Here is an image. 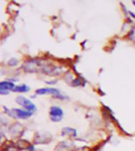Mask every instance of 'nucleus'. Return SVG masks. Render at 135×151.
Wrapping results in <instances>:
<instances>
[{
	"instance_id": "f03ea898",
	"label": "nucleus",
	"mask_w": 135,
	"mask_h": 151,
	"mask_svg": "<svg viewBox=\"0 0 135 151\" xmlns=\"http://www.w3.org/2000/svg\"><path fill=\"white\" fill-rule=\"evenodd\" d=\"M50 117L52 121H60L63 117V110L58 106H51L50 108Z\"/></svg>"
},
{
	"instance_id": "423d86ee",
	"label": "nucleus",
	"mask_w": 135,
	"mask_h": 151,
	"mask_svg": "<svg viewBox=\"0 0 135 151\" xmlns=\"http://www.w3.org/2000/svg\"><path fill=\"white\" fill-rule=\"evenodd\" d=\"M29 90H30V88L27 85L21 84L19 85V86H16L15 88L13 90V91H15V92H28Z\"/></svg>"
},
{
	"instance_id": "20e7f679",
	"label": "nucleus",
	"mask_w": 135,
	"mask_h": 151,
	"mask_svg": "<svg viewBox=\"0 0 135 151\" xmlns=\"http://www.w3.org/2000/svg\"><path fill=\"white\" fill-rule=\"evenodd\" d=\"M36 93L37 95H47V94H51V95H59V90L56 88H40L38 90H36Z\"/></svg>"
},
{
	"instance_id": "f257e3e1",
	"label": "nucleus",
	"mask_w": 135,
	"mask_h": 151,
	"mask_svg": "<svg viewBox=\"0 0 135 151\" xmlns=\"http://www.w3.org/2000/svg\"><path fill=\"white\" fill-rule=\"evenodd\" d=\"M16 102L18 105H20V106H23L27 111L33 113L37 109V107H36L34 104L32 103L29 99H28L25 97H23V96H18V97H17Z\"/></svg>"
},
{
	"instance_id": "39448f33",
	"label": "nucleus",
	"mask_w": 135,
	"mask_h": 151,
	"mask_svg": "<svg viewBox=\"0 0 135 151\" xmlns=\"http://www.w3.org/2000/svg\"><path fill=\"white\" fill-rule=\"evenodd\" d=\"M15 85L13 83L8 82V81H3L0 83V90H6V91H10L13 90L15 88Z\"/></svg>"
},
{
	"instance_id": "1a4fd4ad",
	"label": "nucleus",
	"mask_w": 135,
	"mask_h": 151,
	"mask_svg": "<svg viewBox=\"0 0 135 151\" xmlns=\"http://www.w3.org/2000/svg\"><path fill=\"white\" fill-rule=\"evenodd\" d=\"M133 4L135 6V1H133Z\"/></svg>"
},
{
	"instance_id": "0eeeda50",
	"label": "nucleus",
	"mask_w": 135,
	"mask_h": 151,
	"mask_svg": "<svg viewBox=\"0 0 135 151\" xmlns=\"http://www.w3.org/2000/svg\"><path fill=\"white\" fill-rule=\"evenodd\" d=\"M11 62H13V63L11 64V65H13V66H14V65H16L17 64H18V60H17V59L12 58V59H11V61H9V63H11Z\"/></svg>"
},
{
	"instance_id": "6e6552de",
	"label": "nucleus",
	"mask_w": 135,
	"mask_h": 151,
	"mask_svg": "<svg viewBox=\"0 0 135 151\" xmlns=\"http://www.w3.org/2000/svg\"><path fill=\"white\" fill-rule=\"evenodd\" d=\"M130 16L132 17L133 18L135 19V13H134V12H130Z\"/></svg>"
},
{
	"instance_id": "7ed1b4c3",
	"label": "nucleus",
	"mask_w": 135,
	"mask_h": 151,
	"mask_svg": "<svg viewBox=\"0 0 135 151\" xmlns=\"http://www.w3.org/2000/svg\"><path fill=\"white\" fill-rule=\"evenodd\" d=\"M12 113H13V116H14L17 118H20V119H28L33 113L32 112L21 109H13Z\"/></svg>"
}]
</instances>
